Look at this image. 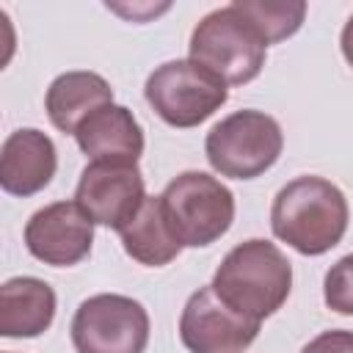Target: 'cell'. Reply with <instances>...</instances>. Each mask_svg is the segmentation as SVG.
Wrapping results in <instances>:
<instances>
[{
    "mask_svg": "<svg viewBox=\"0 0 353 353\" xmlns=\"http://www.w3.org/2000/svg\"><path fill=\"white\" fill-rule=\"evenodd\" d=\"M339 47H342V55L345 61L353 66V14L347 17L345 28H342V36H339Z\"/></svg>",
    "mask_w": 353,
    "mask_h": 353,
    "instance_id": "obj_19",
    "label": "cell"
},
{
    "mask_svg": "<svg viewBox=\"0 0 353 353\" xmlns=\"http://www.w3.org/2000/svg\"><path fill=\"white\" fill-rule=\"evenodd\" d=\"M325 306L339 314H353V254L336 259L323 281Z\"/></svg>",
    "mask_w": 353,
    "mask_h": 353,
    "instance_id": "obj_17",
    "label": "cell"
},
{
    "mask_svg": "<svg viewBox=\"0 0 353 353\" xmlns=\"http://www.w3.org/2000/svg\"><path fill=\"white\" fill-rule=\"evenodd\" d=\"M259 325L234 314L207 284L188 298L179 317V339L190 353H243L256 339Z\"/></svg>",
    "mask_w": 353,
    "mask_h": 353,
    "instance_id": "obj_9",
    "label": "cell"
},
{
    "mask_svg": "<svg viewBox=\"0 0 353 353\" xmlns=\"http://www.w3.org/2000/svg\"><path fill=\"white\" fill-rule=\"evenodd\" d=\"M113 102L110 83L97 72H63L58 74L44 97V110L61 132L74 135L83 119H88L97 108Z\"/></svg>",
    "mask_w": 353,
    "mask_h": 353,
    "instance_id": "obj_14",
    "label": "cell"
},
{
    "mask_svg": "<svg viewBox=\"0 0 353 353\" xmlns=\"http://www.w3.org/2000/svg\"><path fill=\"white\" fill-rule=\"evenodd\" d=\"M190 61L210 69L226 85L251 83L268 55V44L234 3L210 11L190 33Z\"/></svg>",
    "mask_w": 353,
    "mask_h": 353,
    "instance_id": "obj_3",
    "label": "cell"
},
{
    "mask_svg": "<svg viewBox=\"0 0 353 353\" xmlns=\"http://www.w3.org/2000/svg\"><path fill=\"white\" fill-rule=\"evenodd\" d=\"M58 168V152L50 135L36 127L14 130L0 149V188L11 196L44 190Z\"/></svg>",
    "mask_w": 353,
    "mask_h": 353,
    "instance_id": "obj_11",
    "label": "cell"
},
{
    "mask_svg": "<svg viewBox=\"0 0 353 353\" xmlns=\"http://www.w3.org/2000/svg\"><path fill=\"white\" fill-rule=\"evenodd\" d=\"M160 210L182 248H201L229 232L234 221V193L212 174L182 171L160 193Z\"/></svg>",
    "mask_w": 353,
    "mask_h": 353,
    "instance_id": "obj_4",
    "label": "cell"
},
{
    "mask_svg": "<svg viewBox=\"0 0 353 353\" xmlns=\"http://www.w3.org/2000/svg\"><path fill=\"white\" fill-rule=\"evenodd\" d=\"M74 141L85 157L102 163L138 165V157L143 154V130L138 119L130 108L116 102H108L83 119L74 130Z\"/></svg>",
    "mask_w": 353,
    "mask_h": 353,
    "instance_id": "obj_12",
    "label": "cell"
},
{
    "mask_svg": "<svg viewBox=\"0 0 353 353\" xmlns=\"http://www.w3.org/2000/svg\"><path fill=\"white\" fill-rule=\"evenodd\" d=\"M69 331L77 353H143L149 314L130 295L99 292L77 306Z\"/></svg>",
    "mask_w": 353,
    "mask_h": 353,
    "instance_id": "obj_7",
    "label": "cell"
},
{
    "mask_svg": "<svg viewBox=\"0 0 353 353\" xmlns=\"http://www.w3.org/2000/svg\"><path fill=\"white\" fill-rule=\"evenodd\" d=\"M25 245L44 265H77L91 254L94 221L77 207V201H52L36 210L25 223Z\"/></svg>",
    "mask_w": 353,
    "mask_h": 353,
    "instance_id": "obj_10",
    "label": "cell"
},
{
    "mask_svg": "<svg viewBox=\"0 0 353 353\" xmlns=\"http://www.w3.org/2000/svg\"><path fill=\"white\" fill-rule=\"evenodd\" d=\"M301 353H353V331L347 328L323 331L314 339H309Z\"/></svg>",
    "mask_w": 353,
    "mask_h": 353,
    "instance_id": "obj_18",
    "label": "cell"
},
{
    "mask_svg": "<svg viewBox=\"0 0 353 353\" xmlns=\"http://www.w3.org/2000/svg\"><path fill=\"white\" fill-rule=\"evenodd\" d=\"M215 295L240 317L262 323L284 306L292 290V265L270 240L237 243L215 268Z\"/></svg>",
    "mask_w": 353,
    "mask_h": 353,
    "instance_id": "obj_2",
    "label": "cell"
},
{
    "mask_svg": "<svg viewBox=\"0 0 353 353\" xmlns=\"http://www.w3.org/2000/svg\"><path fill=\"white\" fill-rule=\"evenodd\" d=\"M55 320V292L36 276H14L0 287V334L33 339Z\"/></svg>",
    "mask_w": 353,
    "mask_h": 353,
    "instance_id": "obj_13",
    "label": "cell"
},
{
    "mask_svg": "<svg viewBox=\"0 0 353 353\" xmlns=\"http://www.w3.org/2000/svg\"><path fill=\"white\" fill-rule=\"evenodd\" d=\"M284 132L265 110H234L212 124L204 138V154L210 165L229 179H256L281 154Z\"/></svg>",
    "mask_w": 353,
    "mask_h": 353,
    "instance_id": "obj_5",
    "label": "cell"
},
{
    "mask_svg": "<svg viewBox=\"0 0 353 353\" xmlns=\"http://www.w3.org/2000/svg\"><path fill=\"white\" fill-rule=\"evenodd\" d=\"M121 245L127 251V256H132L135 262L146 265V268H163L171 259L179 256L182 245L176 243V237L171 234L163 210H160V196H149L141 207V212L119 232Z\"/></svg>",
    "mask_w": 353,
    "mask_h": 353,
    "instance_id": "obj_15",
    "label": "cell"
},
{
    "mask_svg": "<svg viewBox=\"0 0 353 353\" xmlns=\"http://www.w3.org/2000/svg\"><path fill=\"white\" fill-rule=\"evenodd\" d=\"M350 210L345 193L314 174L287 182L270 207L273 234L303 256H320L331 251L347 232Z\"/></svg>",
    "mask_w": 353,
    "mask_h": 353,
    "instance_id": "obj_1",
    "label": "cell"
},
{
    "mask_svg": "<svg viewBox=\"0 0 353 353\" xmlns=\"http://www.w3.org/2000/svg\"><path fill=\"white\" fill-rule=\"evenodd\" d=\"M146 182L138 165L91 160L74 188L77 207L99 226L121 232L146 201Z\"/></svg>",
    "mask_w": 353,
    "mask_h": 353,
    "instance_id": "obj_8",
    "label": "cell"
},
{
    "mask_svg": "<svg viewBox=\"0 0 353 353\" xmlns=\"http://www.w3.org/2000/svg\"><path fill=\"white\" fill-rule=\"evenodd\" d=\"M152 110L171 127L188 130L207 121L229 99V85L190 58L160 63L143 85Z\"/></svg>",
    "mask_w": 353,
    "mask_h": 353,
    "instance_id": "obj_6",
    "label": "cell"
},
{
    "mask_svg": "<svg viewBox=\"0 0 353 353\" xmlns=\"http://www.w3.org/2000/svg\"><path fill=\"white\" fill-rule=\"evenodd\" d=\"M234 8L243 11L251 25L259 30L265 44H276L301 30L306 17L303 0H234Z\"/></svg>",
    "mask_w": 353,
    "mask_h": 353,
    "instance_id": "obj_16",
    "label": "cell"
}]
</instances>
